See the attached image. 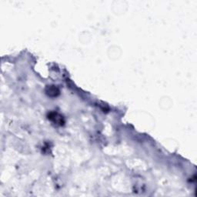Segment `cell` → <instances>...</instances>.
Wrapping results in <instances>:
<instances>
[{
    "label": "cell",
    "mask_w": 197,
    "mask_h": 197,
    "mask_svg": "<svg viewBox=\"0 0 197 197\" xmlns=\"http://www.w3.org/2000/svg\"><path fill=\"white\" fill-rule=\"evenodd\" d=\"M46 93H47L48 95L50 96H56L57 95H59V91L56 87L53 86V85H51V86L47 87V89H46Z\"/></svg>",
    "instance_id": "obj_2"
},
{
    "label": "cell",
    "mask_w": 197,
    "mask_h": 197,
    "mask_svg": "<svg viewBox=\"0 0 197 197\" xmlns=\"http://www.w3.org/2000/svg\"><path fill=\"white\" fill-rule=\"evenodd\" d=\"M50 117H49L50 120H53L54 123H55L56 124H59V125H63L64 121H63V116H59V114L57 113H51L50 114Z\"/></svg>",
    "instance_id": "obj_1"
}]
</instances>
